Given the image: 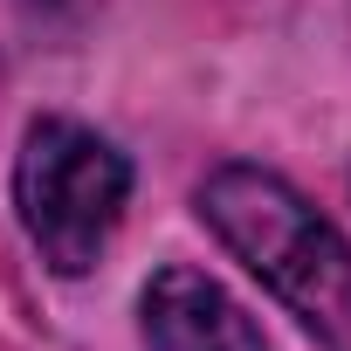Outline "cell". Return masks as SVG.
<instances>
[{
    "label": "cell",
    "mask_w": 351,
    "mask_h": 351,
    "mask_svg": "<svg viewBox=\"0 0 351 351\" xmlns=\"http://www.w3.org/2000/svg\"><path fill=\"white\" fill-rule=\"evenodd\" d=\"M138 337H145V351H269L262 324L207 269H186V262H165L145 282Z\"/></svg>",
    "instance_id": "3957f363"
},
{
    "label": "cell",
    "mask_w": 351,
    "mask_h": 351,
    "mask_svg": "<svg viewBox=\"0 0 351 351\" xmlns=\"http://www.w3.org/2000/svg\"><path fill=\"white\" fill-rule=\"evenodd\" d=\"M200 221L221 248L330 351H351V241L269 165L228 158L214 165L200 193Z\"/></svg>",
    "instance_id": "6da1fadb"
},
{
    "label": "cell",
    "mask_w": 351,
    "mask_h": 351,
    "mask_svg": "<svg viewBox=\"0 0 351 351\" xmlns=\"http://www.w3.org/2000/svg\"><path fill=\"white\" fill-rule=\"evenodd\" d=\"M35 8H56V0H35Z\"/></svg>",
    "instance_id": "277c9868"
},
{
    "label": "cell",
    "mask_w": 351,
    "mask_h": 351,
    "mask_svg": "<svg viewBox=\"0 0 351 351\" xmlns=\"http://www.w3.org/2000/svg\"><path fill=\"white\" fill-rule=\"evenodd\" d=\"M131 207V158L76 124V117H35L14 152V214L35 241V255L56 276H90Z\"/></svg>",
    "instance_id": "7a4b0ae2"
}]
</instances>
